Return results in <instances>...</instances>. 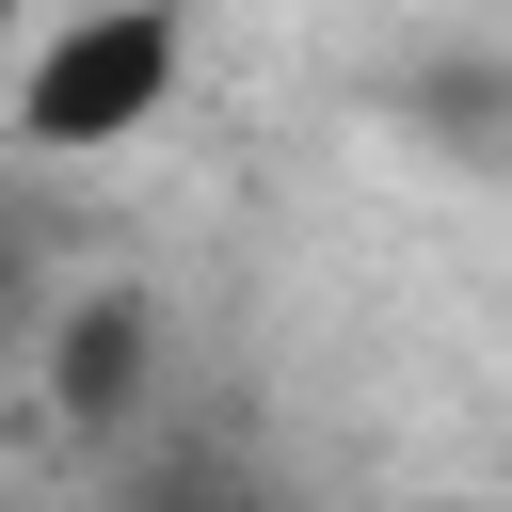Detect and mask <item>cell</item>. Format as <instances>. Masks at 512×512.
Masks as SVG:
<instances>
[{
	"label": "cell",
	"instance_id": "obj_2",
	"mask_svg": "<svg viewBox=\"0 0 512 512\" xmlns=\"http://www.w3.org/2000/svg\"><path fill=\"white\" fill-rule=\"evenodd\" d=\"M32 384H48V416H64L80 448L144 432V400H160V288H144V272L64 288V304H48V336H32Z\"/></svg>",
	"mask_w": 512,
	"mask_h": 512
},
{
	"label": "cell",
	"instance_id": "obj_4",
	"mask_svg": "<svg viewBox=\"0 0 512 512\" xmlns=\"http://www.w3.org/2000/svg\"><path fill=\"white\" fill-rule=\"evenodd\" d=\"M0 336H16V256H0Z\"/></svg>",
	"mask_w": 512,
	"mask_h": 512
},
{
	"label": "cell",
	"instance_id": "obj_3",
	"mask_svg": "<svg viewBox=\"0 0 512 512\" xmlns=\"http://www.w3.org/2000/svg\"><path fill=\"white\" fill-rule=\"evenodd\" d=\"M16 48H32V16H16V0H0V96H16Z\"/></svg>",
	"mask_w": 512,
	"mask_h": 512
},
{
	"label": "cell",
	"instance_id": "obj_1",
	"mask_svg": "<svg viewBox=\"0 0 512 512\" xmlns=\"http://www.w3.org/2000/svg\"><path fill=\"white\" fill-rule=\"evenodd\" d=\"M192 80V0H64L32 48H16V96H0V144L16 160H112L176 112Z\"/></svg>",
	"mask_w": 512,
	"mask_h": 512
}]
</instances>
